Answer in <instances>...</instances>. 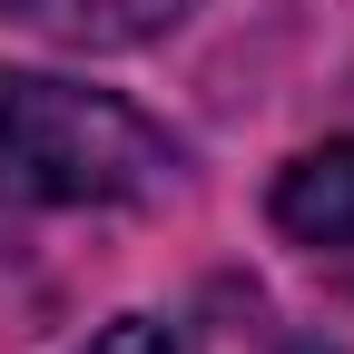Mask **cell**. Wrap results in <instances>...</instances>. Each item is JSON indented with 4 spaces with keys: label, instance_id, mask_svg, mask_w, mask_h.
<instances>
[{
    "label": "cell",
    "instance_id": "cell-1",
    "mask_svg": "<svg viewBox=\"0 0 354 354\" xmlns=\"http://www.w3.org/2000/svg\"><path fill=\"white\" fill-rule=\"evenodd\" d=\"M177 177V148L109 88L69 79H0V197L20 207H118L158 197Z\"/></svg>",
    "mask_w": 354,
    "mask_h": 354
},
{
    "label": "cell",
    "instance_id": "cell-2",
    "mask_svg": "<svg viewBox=\"0 0 354 354\" xmlns=\"http://www.w3.org/2000/svg\"><path fill=\"white\" fill-rule=\"evenodd\" d=\"M276 227H286L295 246H315V256L354 266V138L305 148V158L276 177Z\"/></svg>",
    "mask_w": 354,
    "mask_h": 354
},
{
    "label": "cell",
    "instance_id": "cell-3",
    "mask_svg": "<svg viewBox=\"0 0 354 354\" xmlns=\"http://www.w3.org/2000/svg\"><path fill=\"white\" fill-rule=\"evenodd\" d=\"M197 0H30V20H50L59 39H79V50H128V39H158L177 30Z\"/></svg>",
    "mask_w": 354,
    "mask_h": 354
},
{
    "label": "cell",
    "instance_id": "cell-4",
    "mask_svg": "<svg viewBox=\"0 0 354 354\" xmlns=\"http://www.w3.org/2000/svg\"><path fill=\"white\" fill-rule=\"evenodd\" d=\"M79 354H187V335L177 325H158V315H118V325H99Z\"/></svg>",
    "mask_w": 354,
    "mask_h": 354
},
{
    "label": "cell",
    "instance_id": "cell-5",
    "mask_svg": "<svg viewBox=\"0 0 354 354\" xmlns=\"http://www.w3.org/2000/svg\"><path fill=\"white\" fill-rule=\"evenodd\" d=\"M0 10H30V0H0Z\"/></svg>",
    "mask_w": 354,
    "mask_h": 354
}]
</instances>
